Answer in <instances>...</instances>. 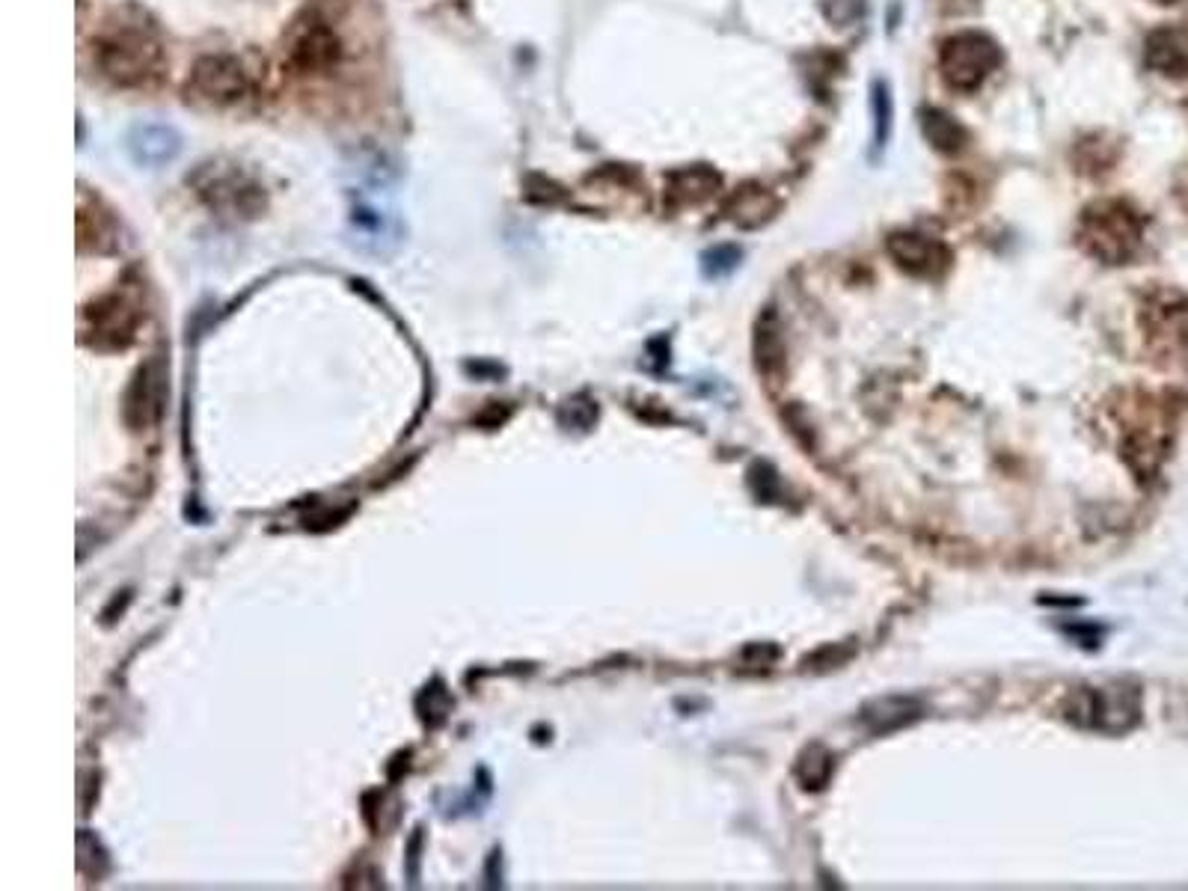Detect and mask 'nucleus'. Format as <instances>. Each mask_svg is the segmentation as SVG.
Masks as SVG:
<instances>
[{
	"label": "nucleus",
	"mask_w": 1188,
	"mask_h": 891,
	"mask_svg": "<svg viewBox=\"0 0 1188 891\" xmlns=\"http://www.w3.org/2000/svg\"><path fill=\"white\" fill-rule=\"evenodd\" d=\"M889 250L891 256L912 274H936V265L948 262L945 247L924 235H894Z\"/></svg>",
	"instance_id": "nucleus-9"
},
{
	"label": "nucleus",
	"mask_w": 1188,
	"mask_h": 891,
	"mask_svg": "<svg viewBox=\"0 0 1188 891\" xmlns=\"http://www.w3.org/2000/svg\"><path fill=\"white\" fill-rule=\"evenodd\" d=\"M924 134L942 152H954L963 143V128L942 110H927L924 113Z\"/></svg>",
	"instance_id": "nucleus-12"
},
{
	"label": "nucleus",
	"mask_w": 1188,
	"mask_h": 891,
	"mask_svg": "<svg viewBox=\"0 0 1188 891\" xmlns=\"http://www.w3.org/2000/svg\"><path fill=\"white\" fill-rule=\"evenodd\" d=\"M1138 223L1123 205H1099L1082 226V241L1093 256L1105 262H1123L1138 247Z\"/></svg>",
	"instance_id": "nucleus-6"
},
{
	"label": "nucleus",
	"mask_w": 1188,
	"mask_h": 891,
	"mask_svg": "<svg viewBox=\"0 0 1188 891\" xmlns=\"http://www.w3.org/2000/svg\"><path fill=\"white\" fill-rule=\"evenodd\" d=\"M197 191V197L223 214H235V217H253L262 205H265V194L262 188L232 161L226 158H211L205 164H199L197 173L188 179Z\"/></svg>",
	"instance_id": "nucleus-2"
},
{
	"label": "nucleus",
	"mask_w": 1188,
	"mask_h": 891,
	"mask_svg": "<svg viewBox=\"0 0 1188 891\" xmlns=\"http://www.w3.org/2000/svg\"><path fill=\"white\" fill-rule=\"evenodd\" d=\"M188 90L205 104L229 107L250 93V78L244 66L229 54H205L199 57L188 78Z\"/></svg>",
	"instance_id": "nucleus-7"
},
{
	"label": "nucleus",
	"mask_w": 1188,
	"mask_h": 891,
	"mask_svg": "<svg viewBox=\"0 0 1188 891\" xmlns=\"http://www.w3.org/2000/svg\"><path fill=\"white\" fill-rule=\"evenodd\" d=\"M796 776H799V782H802L808 791L823 788V785L829 782V776H832V758H829V752L820 749V746H811V749L799 758Z\"/></svg>",
	"instance_id": "nucleus-13"
},
{
	"label": "nucleus",
	"mask_w": 1188,
	"mask_h": 891,
	"mask_svg": "<svg viewBox=\"0 0 1188 891\" xmlns=\"http://www.w3.org/2000/svg\"><path fill=\"white\" fill-rule=\"evenodd\" d=\"M915 716H918V704H915L912 698H897V695L877 698V701H871V704L862 710V719H865L877 734L894 731V728L912 722Z\"/></svg>",
	"instance_id": "nucleus-11"
},
{
	"label": "nucleus",
	"mask_w": 1188,
	"mask_h": 891,
	"mask_svg": "<svg viewBox=\"0 0 1188 891\" xmlns=\"http://www.w3.org/2000/svg\"><path fill=\"white\" fill-rule=\"evenodd\" d=\"M1001 54L990 36L960 33L945 42L942 51V75L954 90H975L998 66Z\"/></svg>",
	"instance_id": "nucleus-5"
},
{
	"label": "nucleus",
	"mask_w": 1188,
	"mask_h": 891,
	"mask_svg": "<svg viewBox=\"0 0 1188 891\" xmlns=\"http://www.w3.org/2000/svg\"><path fill=\"white\" fill-rule=\"evenodd\" d=\"M874 113H877V146H883V140L889 137L891 125V99L889 90L883 84L874 87Z\"/></svg>",
	"instance_id": "nucleus-14"
},
{
	"label": "nucleus",
	"mask_w": 1188,
	"mask_h": 891,
	"mask_svg": "<svg viewBox=\"0 0 1188 891\" xmlns=\"http://www.w3.org/2000/svg\"><path fill=\"white\" fill-rule=\"evenodd\" d=\"M1064 713L1082 728L1123 734L1138 725L1141 698L1132 687H1082L1067 698Z\"/></svg>",
	"instance_id": "nucleus-3"
},
{
	"label": "nucleus",
	"mask_w": 1188,
	"mask_h": 891,
	"mask_svg": "<svg viewBox=\"0 0 1188 891\" xmlns=\"http://www.w3.org/2000/svg\"><path fill=\"white\" fill-rule=\"evenodd\" d=\"M84 318H93V330L101 336H131L137 324V312L125 297H104L84 312Z\"/></svg>",
	"instance_id": "nucleus-10"
},
{
	"label": "nucleus",
	"mask_w": 1188,
	"mask_h": 891,
	"mask_svg": "<svg viewBox=\"0 0 1188 891\" xmlns=\"http://www.w3.org/2000/svg\"><path fill=\"white\" fill-rule=\"evenodd\" d=\"M167 63L164 39L140 9L113 12L93 39V66L101 78L122 90L152 87Z\"/></svg>",
	"instance_id": "nucleus-1"
},
{
	"label": "nucleus",
	"mask_w": 1188,
	"mask_h": 891,
	"mask_svg": "<svg viewBox=\"0 0 1188 891\" xmlns=\"http://www.w3.org/2000/svg\"><path fill=\"white\" fill-rule=\"evenodd\" d=\"M283 57L297 75H324L339 63L342 39L327 18L306 12L292 24L289 36H286Z\"/></svg>",
	"instance_id": "nucleus-4"
},
{
	"label": "nucleus",
	"mask_w": 1188,
	"mask_h": 891,
	"mask_svg": "<svg viewBox=\"0 0 1188 891\" xmlns=\"http://www.w3.org/2000/svg\"><path fill=\"white\" fill-rule=\"evenodd\" d=\"M125 149H128V155H131V161L137 167L158 170V167L176 161V155L182 152V134L173 125L143 122V125H134L128 131Z\"/></svg>",
	"instance_id": "nucleus-8"
},
{
	"label": "nucleus",
	"mask_w": 1188,
	"mask_h": 891,
	"mask_svg": "<svg viewBox=\"0 0 1188 891\" xmlns=\"http://www.w3.org/2000/svg\"><path fill=\"white\" fill-rule=\"evenodd\" d=\"M737 259H740V253L734 247H719L704 256V268H707V274H725L737 265Z\"/></svg>",
	"instance_id": "nucleus-15"
}]
</instances>
